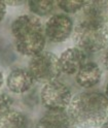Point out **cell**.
I'll return each mask as SVG.
<instances>
[{"mask_svg": "<svg viewBox=\"0 0 108 128\" xmlns=\"http://www.w3.org/2000/svg\"><path fill=\"white\" fill-rule=\"evenodd\" d=\"M67 112L79 128H99L108 120V99L98 91H82L73 95Z\"/></svg>", "mask_w": 108, "mask_h": 128, "instance_id": "obj_1", "label": "cell"}, {"mask_svg": "<svg viewBox=\"0 0 108 128\" xmlns=\"http://www.w3.org/2000/svg\"><path fill=\"white\" fill-rule=\"evenodd\" d=\"M72 42L74 46L89 54H95L108 48V29L105 24L76 21Z\"/></svg>", "mask_w": 108, "mask_h": 128, "instance_id": "obj_3", "label": "cell"}, {"mask_svg": "<svg viewBox=\"0 0 108 128\" xmlns=\"http://www.w3.org/2000/svg\"><path fill=\"white\" fill-rule=\"evenodd\" d=\"M31 14L35 17H44L51 14L57 7V1L54 0H29L27 2Z\"/></svg>", "mask_w": 108, "mask_h": 128, "instance_id": "obj_13", "label": "cell"}, {"mask_svg": "<svg viewBox=\"0 0 108 128\" xmlns=\"http://www.w3.org/2000/svg\"><path fill=\"white\" fill-rule=\"evenodd\" d=\"M10 34L14 50L23 56L33 57L44 51V25L38 17L31 14L17 17L10 25Z\"/></svg>", "mask_w": 108, "mask_h": 128, "instance_id": "obj_2", "label": "cell"}, {"mask_svg": "<svg viewBox=\"0 0 108 128\" xmlns=\"http://www.w3.org/2000/svg\"><path fill=\"white\" fill-rule=\"evenodd\" d=\"M23 106L26 108L34 110L40 102V92H38L36 88H32L31 90L22 95Z\"/></svg>", "mask_w": 108, "mask_h": 128, "instance_id": "obj_15", "label": "cell"}, {"mask_svg": "<svg viewBox=\"0 0 108 128\" xmlns=\"http://www.w3.org/2000/svg\"><path fill=\"white\" fill-rule=\"evenodd\" d=\"M74 21L64 12L52 14L44 24V34L46 40L53 44L64 42L72 36Z\"/></svg>", "mask_w": 108, "mask_h": 128, "instance_id": "obj_6", "label": "cell"}, {"mask_svg": "<svg viewBox=\"0 0 108 128\" xmlns=\"http://www.w3.org/2000/svg\"><path fill=\"white\" fill-rule=\"evenodd\" d=\"M106 26H107V29H108V21H107V24H106Z\"/></svg>", "mask_w": 108, "mask_h": 128, "instance_id": "obj_23", "label": "cell"}, {"mask_svg": "<svg viewBox=\"0 0 108 128\" xmlns=\"http://www.w3.org/2000/svg\"><path fill=\"white\" fill-rule=\"evenodd\" d=\"M0 128H32V121L25 112L12 108L0 117Z\"/></svg>", "mask_w": 108, "mask_h": 128, "instance_id": "obj_12", "label": "cell"}, {"mask_svg": "<svg viewBox=\"0 0 108 128\" xmlns=\"http://www.w3.org/2000/svg\"><path fill=\"white\" fill-rule=\"evenodd\" d=\"M87 1H67V0H59L57 1V7L66 14H78L86 5Z\"/></svg>", "mask_w": 108, "mask_h": 128, "instance_id": "obj_14", "label": "cell"}, {"mask_svg": "<svg viewBox=\"0 0 108 128\" xmlns=\"http://www.w3.org/2000/svg\"><path fill=\"white\" fill-rule=\"evenodd\" d=\"M6 12H7V6L5 4L4 1H0V23H1L5 16H6Z\"/></svg>", "mask_w": 108, "mask_h": 128, "instance_id": "obj_18", "label": "cell"}, {"mask_svg": "<svg viewBox=\"0 0 108 128\" xmlns=\"http://www.w3.org/2000/svg\"><path fill=\"white\" fill-rule=\"evenodd\" d=\"M72 97L70 87L59 78L44 84L40 90V102L48 110H66Z\"/></svg>", "mask_w": 108, "mask_h": 128, "instance_id": "obj_5", "label": "cell"}, {"mask_svg": "<svg viewBox=\"0 0 108 128\" xmlns=\"http://www.w3.org/2000/svg\"><path fill=\"white\" fill-rule=\"evenodd\" d=\"M88 54L77 46L68 48L59 57L61 72L66 76H75L88 62Z\"/></svg>", "mask_w": 108, "mask_h": 128, "instance_id": "obj_7", "label": "cell"}, {"mask_svg": "<svg viewBox=\"0 0 108 128\" xmlns=\"http://www.w3.org/2000/svg\"><path fill=\"white\" fill-rule=\"evenodd\" d=\"M15 58L11 49V46L7 44L2 36H0V63L9 64Z\"/></svg>", "mask_w": 108, "mask_h": 128, "instance_id": "obj_16", "label": "cell"}, {"mask_svg": "<svg viewBox=\"0 0 108 128\" xmlns=\"http://www.w3.org/2000/svg\"><path fill=\"white\" fill-rule=\"evenodd\" d=\"M28 70L35 83L42 85L56 81L62 74L59 57L49 51H42L31 57L28 63Z\"/></svg>", "mask_w": 108, "mask_h": 128, "instance_id": "obj_4", "label": "cell"}, {"mask_svg": "<svg viewBox=\"0 0 108 128\" xmlns=\"http://www.w3.org/2000/svg\"><path fill=\"white\" fill-rule=\"evenodd\" d=\"M101 61H102V65H103V67L108 71V48L104 50Z\"/></svg>", "mask_w": 108, "mask_h": 128, "instance_id": "obj_19", "label": "cell"}, {"mask_svg": "<svg viewBox=\"0 0 108 128\" xmlns=\"http://www.w3.org/2000/svg\"><path fill=\"white\" fill-rule=\"evenodd\" d=\"M4 81H5L4 76H3V74H2V71L0 70V89L2 88V86H3V84H4Z\"/></svg>", "mask_w": 108, "mask_h": 128, "instance_id": "obj_20", "label": "cell"}, {"mask_svg": "<svg viewBox=\"0 0 108 128\" xmlns=\"http://www.w3.org/2000/svg\"><path fill=\"white\" fill-rule=\"evenodd\" d=\"M99 128H108V120H107V121L105 122V123H103L101 126H100Z\"/></svg>", "mask_w": 108, "mask_h": 128, "instance_id": "obj_21", "label": "cell"}, {"mask_svg": "<svg viewBox=\"0 0 108 128\" xmlns=\"http://www.w3.org/2000/svg\"><path fill=\"white\" fill-rule=\"evenodd\" d=\"M105 96L107 97V99H108V83H107V85H106V88H105Z\"/></svg>", "mask_w": 108, "mask_h": 128, "instance_id": "obj_22", "label": "cell"}, {"mask_svg": "<svg viewBox=\"0 0 108 128\" xmlns=\"http://www.w3.org/2000/svg\"><path fill=\"white\" fill-rule=\"evenodd\" d=\"M103 71L98 63L88 61L75 74V82L82 89H93L102 81Z\"/></svg>", "mask_w": 108, "mask_h": 128, "instance_id": "obj_10", "label": "cell"}, {"mask_svg": "<svg viewBox=\"0 0 108 128\" xmlns=\"http://www.w3.org/2000/svg\"><path fill=\"white\" fill-rule=\"evenodd\" d=\"M6 87L11 93L23 95L33 88L35 81L28 68H12L5 78Z\"/></svg>", "mask_w": 108, "mask_h": 128, "instance_id": "obj_8", "label": "cell"}, {"mask_svg": "<svg viewBox=\"0 0 108 128\" xmlns=\"http://www.w3.org/2000/svg\"><path fill=\"white\" fill-rule=\"evenodd\" d=\"M76 21L106 25L108 21V1L107 0L87 1L84 7L77 14Z\"/></svg>", "mask_w": 108, "mask_h": 128, "instance_id": "obj_9", "label": "cell"}, {"mask_svg": "<svg viewBox=\"0 0 108 128\" xmlns=\"http://www.w3.org/2000/svg\"><path fill=\"white\" fill-rule=\"evenodd\" d=\"M14 103L13 97L6 92H0V117L12 110Z\"/></svg>", "mask_w": 108, "mask_h": 128, "instance_id": "obj_17", "label": "cell"}, {"mask_svg": "<svg viewBox=\"0 0 108 128\" xmlns=\"http://www.w3.org/2000/svg\"><path fill=\"white\" fill-rule=\"evenodd\" d=\"M35 128H78L67 110H46L35 124Z\"/></svg>", "mask_w": 108, "mask_h": 128, "instance_id": "obj_11", "label": "cell"}]
</instances>
